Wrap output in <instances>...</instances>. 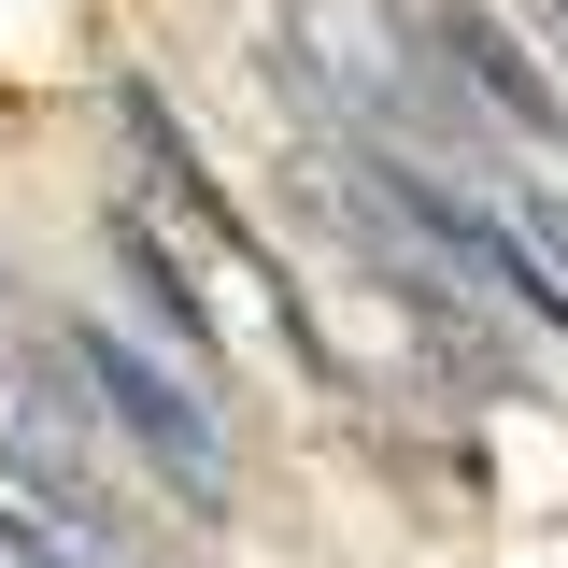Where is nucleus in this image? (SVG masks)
<instances>
[{
	"label": "nucleus",
	"mask_w": 568,
	"mask_h": 568,
	"mask_svg": "<svg viewBox=\"0 0 568 568\" xmlns=\"http://www.w3.org/2000/svg\"><path fill=\"white\" fill-rule=\"evenodd\" d=\"M540 242H555V256H568V185H555V200H540Z\"/></svg>",
	"instance_id": "20e7f679"
},
{
	"label": "nucleus",
	"mask_w": 568,
	"mask_h": 568,
	"mask_svg": "<svg viewBox=\"0 0 568 568\" xmlns=\"http://www.w3.org/2000/svg\"><path fill=\"white\" fill-rule=\"evenodd\" d=\"M426 29H440V43L469 58V85H484V100H497V114H511V129H555V71L526 58V43L497 29L484 0H426Z\"/></svg>",
	"instance_id": "f03ea898"
},
{
	"label": "nucleus",
	"mask_w": 568,
	"mask_h": 568,
	"mask_svg": "<svg viewBox=\"0 0 568 568\" xmlns=\"http://www.w3.org/2000/svg\"><path fill=\"white\" fill-rule=\"evenodd\" d=\"M114 271L142 284V313H156V327H171V355H185V369H213V313H200V284H185V256H171V242H156V227H114Z\"/></svg>",
	"instance_id": "7ed1b4c3"
},
{
	"label": "nucleus",
	"mask_w": 568,
	"mask_h": 568,
	"mask_svg": "<svg viewBox=\"0 0 568 568\" xmlns=\"http://www.w3.org/2000/svg\"><path fill=\"white\" fill-rule=\"evenodd\" d=\"M58 355L114 398V426L171 469V497H185V511H213V497H227V440H213V398H200V384H171V369H156L142 342H114V327H58Z\"/></svg>",
	"instance_id": "f257e3e1"
}]
</instances>
